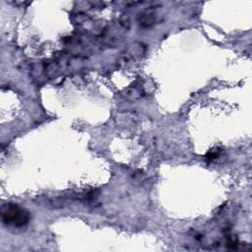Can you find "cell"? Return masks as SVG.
I'll return each mask as SVG.
<instances>
[{
  "label": "cell",
  "instance_id": "cell-1",
  "mask_svg": "<svg viewBox=\"0 0 252 252\" xmlns=\"http://www.w3.org/2000/svg\"><path fill=\"white\" fill-rule=\"evenodd\" d=\"M29 213L18 205L7 204L2 209V220L7 225L23 227L29 222Z\"/></svg>",
  "mask_w": 252,
  "mask_h": 252
}]
</instances>
